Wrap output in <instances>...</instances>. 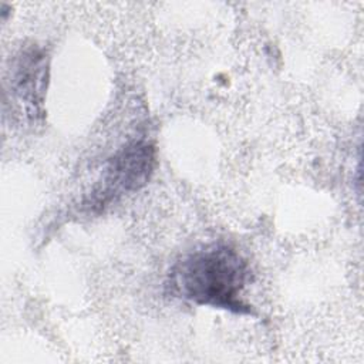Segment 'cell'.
<instances>
[{"label":"cell","instance_id":"3","mask_svg":"<svg viewBox=\"0 0 364 364\" xmlns=\"http://www.w3.org/2000/svg\"><path fill=\"white\" fill-rule=\"evenodd\" d=\"M13 85L20 101L26 102L31 114H37L43 101V92L47 80L46 55L40 50H28L23 53L17 63Z\"/></svg>","mask_w":364,"mask_h":364},{"label":"cell","instance_id":"1","mask_svg":"<svg viewBox=\"0 0 364 364\" xmlns=\"http://www.w3.org/2000/svg\"><path fill=\"white\" fill-rule=\"evenodd\" d=\"M250 277L247 262L226 245L195 250L179 260L169 274L173 294L199 306L250 313L242 291Z\"/></svg>","mask_w":364,"mask_h":364},{"label":"cell","instance_id":"2","mask_svg":"<svg viewBox=\"0 0 364 364\" xmlns=\"http://www.w3.org/2000/svg\"><path fill=\"white\" fill-rule=\"evenodd\" d=\"M155 165V149L145 141H134L121 148L107 164L100 183L87 200L94 212L104 210L125 193L146 185Z\"/></svg>","mask_w":364,"mask_h":364}]
</instances>
